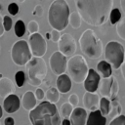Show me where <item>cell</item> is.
<instances>
[{
  "instance_id": "9c48e42d",
  "label": "cell",
  "mask_w": 125,
  "mask_h": 125,
  "mask_svg": "<svg viewBox=\"0 0 125 125\" xmlns=\"http://www.w3.org/2000/svg\"><path fill=\"white\" fill-rule=\"evenodd\" d=\"M97 90L102 96V98H106L110 100L111 98L117 96L119 91V84L116 78L111 75L109 77L103 78L102 80H100Z\"/></svg>"
},
{
  "instance_id": "8d00e7d4",
  "label": "cell",
  "mask_w": 125,
  "mask_h": 125,
  "mask_svg": "<svg viewBox=\"0 0 125 125\" xmlns=\"http://www.w3.org/2000/svg\"><path fill=\"white\" fill-rule=\"evenodd\" d=\"M32 14L34 16H37V17H42V15H43V7L41 5H36L34 10H33V12H32Z\"/></svg>"
},
{
  "instance_id": "e575fe53",
  "label": "cell",
  "mask_w": 125,
  "mask_h": 125,
  "mask_svg": "<svg viewBox=\"0 0 125 125\" xmlns=\"http://www.w3.org/2000/svg\"><path fill=\"white\" fill-rule=\"evenodd\" d=\"M60 37H61L60 31L53 29V30L50 32V39H51L53 42H58V41L60 40Z\"/></svg>"
},
{
  "instance_id": "7bdbcfd3",
  "label": "cell",
  "mask_w": 125,
  "mask_h": 125,
  "mask_svg": "<svg viewBox=\"0 0 125 125\" xmlns=\"http://www.w3.org/2000/svg\"><path fill=\"white\" fill-rule=\"evenodd\" d=\"M2 114H3V108H2V105L0 104V118L2 117Z\"/></svg>"
},
{
  "instance_id": "e0dca14e",
  "label": "cell",
  "mask_w": 125,
  "mask_h": 125,
  "mask_svg": "<svg viewBox=\"0 0 125 125\" xmlns=\"http://www.w3.org/2000/svg\"><path fill=\"white\" fill-rule=\"evenodd\" d=\"M15 91H16L15 85L10 78L7 77L0 78V97L2 99H5L9 95L15 94Z\"/></svg>"
},
{
  "instance_id": "ffe728a7",
  "label": "cell",
  "mask_w": 125,
  "mask_h": 125,
  "mask_svg": "<svg viewBox=\"0 0 125 125\" xmlns=\"http://www.w3.org/2000/svg\"><path fill=\"white\" fill-rule=\"evenodd\" d=\"M85 125H106V118L102 115L99 109L91 111L87 116Z\"/></svg>"
},
{
  "instance_id": "d590c367",
  "label": "cell",
  "mask_w": 125,
  "mask_h": 125,
  "mask_svg": "<svg viewBox=\"0 0 125 125\" xmlns=\"http://www.w3.org/2000/svg\"><path fill=\"white\" fill-rule=\"evenodd\" d=\"M34 96L36 98V100H39V101H42L44 98H45V92L41 89V88H37L35 90V93H34Z\"/></svg>"
},
{
  "instance_id": "d6a6232c",
  "label": "cell",
  "mask_w": 125,
  "mask_h": 125,
  "mask_svg": "<svg viewBox=\"0 0 125 125\" xmlns=\"http://www.w3.org/2000/svg\"><path fill=\"white\" fill-rule=\"evenodd\" d=\"M73 107H77L78 106V104H79V97L77 96V94L73 93L71 94L69 97H68V102Z\"/></svg>"
},
{
  "instance_id": "603a6c76",
  "label": "cell",
  "mask_w": 125,
  "mask_h": 125,
  "mask_svg": "<svg viewBox=\"0 0 125 125\" xmlns=\"http://www.w3.org/2000/svg\"><path fill=\"white\" fill-rule=\"evenodd\" d=\"M99 107H100V112L102 113L103 116H106L110 112V101L106 98H101L99 101Z\"/></svg>"
},
{
  "instance_id": "f35d334b",
  "label": "cell",
  "mask_w": 125,
  "mask_h": 125,
  "mask_svg": "<svg viewBox=\"0 0 125 125\" xmlns=\"http://www.w3.org/2000/svg\"><path fill=\"white\" fill-rule=\"evenodd\" d=\"M120 69H121V74L123 76V79L125 81V52H124V61L122 62V64L120 65Z\"/></svg>"
},
{
  "instance_id": "52a82bcc",
  "label": "cell",
  "mask_w": 125,
  "mask_h": 125,
  "mask_svg": "<svg viewBox=\"0 0 125 125\" xmlns=\"http://www.w3.org/2000/svg\"><path fill=\"white\" fill-rule=\"evenodd\" d=\"M123 45L117 41H109L104 47V61L109 63L111 68L117 69L124 61Z\"/></svg>"
},
{
  "instance_id": "2e32d148",
  "label": "cell",
  "mask_w": 125,
  "mask_h": 125,
  "mask_svg": "<svg viewBox=\"0 0 125 125\" xmlns=\"http://www.w3.org/2000/svg\"><path fill=\"white\" fill-rule=\"evenodd\" d=\"M99 101H100L99 94L85 92V94L83 95V105L86 109H89L91 111L98 109Z\"/></svg>"
},
{
  "instance_id": "836d02e7",
  "label": "cell",
  "mask_w": 125,
  "mask_h": 125,
  "mask_svg": "<svg viewBox=\"0 0 125 125\" xmlns=\"http://www.w3.org/2000/svg\"><path fill=\"white\" fill-rule=\"evenodd\" d=\"M8 12L12 16H16L19 13V6L17 3H10L8 6Z\"/></svg>"
},
{
  "instance_id": "8992f818",
  "label": "cell",
  "mask_w": 125,
  "mask_h": 125,
  "mask_svg": "<svg viewBox=\"0 0 125 125\" xmlns=\"http://www.w3.org/2000/svg\"><path fill=\"white\" fill-rule=\"evenodd\" d=\"M26 65L28 83L32 86H39L47 75V65L43 58L32 57Z\"/></svg>"
},
{
  "instance_id": "f1b7e54d",
  "label": "cell",
  "mask_w": 125,
  "mask_h": 125,
  "mask_svg": "<svg viewBox=\"0 0 125 125\" xmlns=\"http://www.w3.org/2000/svg\"><path fill=\"white\" fill-rule=\"evenodd\" d=\"M15 81H16V84L18 87H22L23 84H24V81H25V74L23 71L21 70H19L18 72H16L15 74Z\"/></svg>"
},
{
  "instance_id": "484cf974",
  "label": "cell",
  "mask_w": 125,
  "mask_h": 125,
  "mask_svg": "<svg viewBox=\"0 0 125 125\" xmlns=\"http://www.w3.org/2000/svg\"><path fill=\"white\" fill-rule=\"evenodd\" d=\"M116 33L122 40L125 41V18L120 19V21L116 23Z\"/></svg>"
},
{
  "instance_id": "5bb4252c",
  "label": "cell",
  "mask_w": 125,
  "mask_h": 125,
  "mask_svg": "<svg viewBox=\"0 0 125 125\" xmlns=\"http://www.w3.org/2000/svg\"><path fill=\"white\" fill-rule=\"evenodd\" d=\"M87 111L83 107H74L69 118H70V125H85L87 120Z\"/></svg>"
},
{
  "instance_id": "3957f363",
  "label": "cell",
  "mask_w": 125,
  "mask_h": 125,
  "mask_svg": "<svg viewBox=\"0 0 125 125\" xmlns=\"http://www.w3.org/2000/svg\"><path fill=\"white\" fill-rule=\"evenodd\" d=\"M69 8L64 0H55L51 3L48 11V21L53 29L62 31L68 24Z\"/></svg>"
},
{
  "instance_id": "44dd1931",
  "label": "cell",
  "mask_w": 125,
  "mask_h": 125,
  "mask_svg": "<svg viewBox=\"0 0 125 125\" xmlns=\"http://www.w3.org/2000/svg\"><path fill=\"white\" fill-rule=\"evenodd\" d=\"M97 69L99 70V72L104 78L109 77L112 74V68L109 65V63L106 62L105 61H100L97 64Z\"/></svg>"
},
{
  "instance_id": "60d3db41",
  "label": "cell",
  "mask_w": 125,
  "mask_h": 125,
  "mask_svg": "<svg viewBox=\"0 0 125 125\" xmlns=\"http://www.w3.org/2000/svg\"><path fill=\"white\" fill-rule=\"evenodd\" d=\"M61 125H70V121H69L68 119L64 118V119L62 120V122H61Z\"/></svg>"
},
{
  "instance_id": "ac0fdd59",
  "label": "cell",
  "mask_w": 125,
  "mask_h": 125,
  "mask_svg": "<svg viewBox=\"0 0 125 125\" xmlns=\"http://www.w3.org/2000/svg\"><path fill=\"white\" fill-rule=\"evenodd\" d=\"M71 87H72L71 80L67 74L63 73V74H61L58 76L57 81H56V88L60 93L65 94L70 91Z\"/></svg>"
},
{
  "instance_id": "d4e9b609",
  "label": "cell",
  "mask_w": 125,
  "mask_h": 125,
  "mask_svg": "<svg viewBox=\"0 0 125 125\" xmlns=\"http://www.w3.org/2000/svg\"><path fill=\"white\" fill-rule=\"evenodd\" d=\"M73 108H74V107H73L69 103H63V104L61 105V108H60V111H59L60 116H62L63 119H64V118L68 119V117L70 116V114H71Z\"/></svg>"
},
{
  "instance_id": "7c38bea8",
  "label": "cell",
  "mask_w": 125,
  "mask_h": 125,
  "mask_svg": "<svg viewBox=\"0 0 125 125\" xmlns=\"http://www.w3.org/2000/svg\"><path fill=\"white\" fill-rule=\"evenodd\" d=\"M66 62H67L66 57H64L59 51L54 52L49 58L50 68L52 72L58 76L63 74L64 71H66Z\"/></svg>"
},
{
  "instance_id": "1f68e13d",
  "label": "cell",
  "mask_w": 125,
  "mask_h": 125,
  "mask_svg": "<svg viewBox=\"0 0 125 125\" xmlns=\"http://www.w3.org/2000/svg\"><path fill=\"white\" fill-rule=\"evenodd\" d=\"M109 125H125V115L121 114L119 116L114 117L109 122Z\"/></svg>"
},
{
  "instance_id": "ba28073f",
  "label": "cell",
  "mask_w": 125,
  "mask_h": 125,
  "mask_svg": "<svg viewBox=\"0 0 125 125\" xmlns=\"http://www.w3.org/2000/svg\"><path fill=\"white\" fill-rule=\"evenodd\" d=\"M11 57L15 64L20 66L25 65L27 62L32 58V55L28 47V43L24 40L17 41L12 47Z\"/></svg>"
},
{
  "instance_id": "4fadbf2b",
  "label": "cell",
  "mask_w": 125,
  "mask_h": 125,
  "mask_svg": "<svg viewBox=\"0 0 125 125\" xmlns=\"http://www.w3.org/2000/svg\"><path fill=\"white\" fill-rule=\"evenodd\" d=\"M100 80H101L100 74L93 68H89L88 74L83 82V87H84L85 91L90 92V93H95L98 89Z\"/></svg>"
},
{
  "instance_id": "4316f807",
  "label": "cell",
  "mask_w": 125,
  "mask_h": 125,
  "mask_svg": "<svg viewBox=\"0 0 125 125\" xmlns=\"http://www.w3.org/2000/svg\"><path fill=\"white\" fill-rule=\"evenodd\" d=\"M24 33H25V25H24V22L21 20L17 21L16 23H15V34L18 37H21V36H23Z\"/></svg>"
},
{
  "instance_id": "4dcf8cb0",
  "label": "cell",
  "mask_w": 125,
  "mask_h": 125,
  "mask_svg": "<svg viewBox=\"0 0 125 125\" xmlns=\"http://www.w3.org/2000/svg\"><path fill=\"white\" fill-rule=\"evenodd\" d=\"M2 23H3V27L5 31H9L12 27V19L9 16H4V18H2Z\"/></svg>"
},
{
  "instance_id": "7dc6e473",
  "label": "cell",
  "mask_w": 125,
  "mask_h": 125,
  "mask_svg": "<svg viewBox=\"0 0 125 125\" xmlns=\"http://www.w3.org/2000/svg\"><path fill=\"white\" fill-rule=\"evenodd\" d=\"M0 125H1V124H0Z\"/></svg>"
},
{
  "instance_id": "74e56055",
  "label": "cell",
  "mask_w": 125,
  "mask_h": 125,
  "mask_svg": "<svg viewBox=\"0 0 125 125\" xmlns=\"http://www.w3.org/2000/svg\"><path fill=\"white\" fill-rule=\"evenodd\" d=\"M4 125H15V120L13 117H6L4 119Z\"/></svg>"
},
{
  "instance_id": "8fae6325",
  "label": "cell",
  "mask_w": 125,
  "mask_h": 125,
  "mask_svg": "<svg viewBox=\"0 0 125 125\" xmlns=\"http://www.w3.org/2000/svg\"><path fill=\"white\" fill-rule=\"evenodd\" d=\"M58 48L64 57H72L76 51V41L71 34L63 33L58 41Z\"/></svg>"
},
{
  "instance_id": "b9f144b4",
  "label": "cell",
  "mask_w": 125,
  "mask_h": 125,
  "mask_svg": "<svg viewBox=\"0 0 125 125\" xmlns=\"http://www.w3.org/2000/svg\"><path fill=\"white\" fill-rule=\"evenodd\" d=\"M120 6L122 8V11L125 14V0H120Z\"/></svg>"
},
{
  "instance_id": "5b68a950",
  "label": "cell",
  "mask_w": 125,
  "mask_h": 125,
  "mask_svg": "<svg viewBox=\"0 0 125 125\" xmlns=\"http://www.w3.org/2000/svg\"><path fill=\"white\" fill-rule=\"evenodd\" d=\"M88 63L83 56L73 55L66 62V71L67 75L71 81L80 84L83 83L87 74H88Z\"/></svg>"
},
{
  "instance_id": "d6986e66",
  "label": "cell",
  "mask_w": 125,
  "mask_h": 125,
  "mask_svg": "<svg viewBox=\"0 0 125 125\" xmlns=\"http://www.w3.org/2000/svg\"><path fill=\"white\" fill-rule=\"evenodd\" d=\"M36 98L34 96V93L32 91H26L21 98V104L22 105V107L26 110V111H30L32 110L35 106H36Z\"/></svg>"
},
{
  "instance_id": "9a60e30c",
  "label": "cell",
  "mask_w": 125,
  "mask_h": 125,
  "mask_svg": "<svg viewBox=\"0 0 125 125\" xmlns=\"http://www.w3.org/2000/svg\"><path fill=\"white\" fill-rule=\"evenodd\" d=\"M20 106H21L20 98L17 95L12 94L4 99L2 108H4V110L7 113H14L20 108Z\"/></svg>"
},
{
  "instance_id": "f546056e",
  "label": "cell",
  "mask_w": 125,
  "mask_h": 125,
  "mask_svg": "<svg viewBox=\"0 0 125 125\" xmlns=\"http://www.w3.org/2000/svg\"><path fill=\"white\" fill-rule=\"evenodd\" d=\"M27 29L29 31L30 34H33V33H37L38 30H39V24L36 21H30L28 22V25H27Z\"/></svg>"
},
{
  "instance_id": "ab89813d",
  "label": "cell",
  "mask_w": 125,
  "mask_h": 125,
  "mask_svg": "<svg viewBox=\"0 0 125 125\" xmlns=\"http://www.w3.org/2000/svg\"><path fill=\"white\" fill-rule=\"evenodd\" d=\"M4 33V27H3V23H2V17L0 16V36H2Z\"/></svg>"
},
{
  "instance_id": "bcb514c9",
  "label": "cell",
  "mask_w": 125,
  "mask_h": 125,
  "mask_svg": "<svg viewBox=\"0 0 125 125\" xmlns=\"http://www.w3.org/2000/svg\"><path fill=\"white\" fill-rule=\"evenodd\" d=\"M64 1H65V0H64Z\"/></svg>"
},
{
  "instance_id": "277c9868",
  "label": "cell",
  "mask_w": 125,
  "mask_h": 125,
  "mask_svg": "<svg viewBox=\"0 0 125 125\" xmlns=\"http://www.w3.org/2000/svg\"><path fill=\"white\" fill-rule=\"evenodd\" d=\"M82 53L91 60L99 59L103 54V42L92 29H86L79 38Z\"/></svg>"
},
{
  "instance_id": "7402d4cb",
  "label": "cell",
  "mask_w": 125,
  "mask_h": 125,
  "mask_svg": "<svg viewBox=\"0 0 125 125\" xmlns=\"http://www.w3.org/2000/svg\"><path fill=\"white\" fill-rule=\"evenodd\" d=\"M46 101L51 104H57L60 100V92L55 87H50L45 93Z\"/></svg>"
},
{
  "instance_id": "f6af8a7d",
  "label": "cell",
  "mask_w": 125,
  "mask_h": 125,
  "mask_svg": "<svg viewBox=\"0 0 125 125\" xmlns=\"http://www.w3.org/2000/svg\"><path fill=\"white\" fill-rule=\"evenodd\" d=\"M17 1H18V2H20V3H23L25 0H17Z\"/></svg>"
},
{
  "instance_id": "6da1fadb",
  "label": "cell",
  "mask_w": 125,
  "mask_h": 125,
  "mask_svg": "<svg viewBox=\"0 0 125 125\" xmlns=\"http://www.w3.org/2000/svg\"><path fill=\"white\" fill-rule=\"evenodd\" d=\"M77 13L81 20L92 26L104 24L110 11L112 10L113 0H74Z\"/></svg>"
},
{
  "instance_id": "7a4b0ae2",
  "label": "cell",
  "mask_w": 125,
  "mask_h": 125,
  "mask_svg": "<svg viewBox=\"0 0 125 125\" xmlns=\"http://www.w3.org/2000/svg\"><path fill=\"white\" fill-rule=\"evenodd\" d=\"M31 125H61V116L55 104L41 102L28 114Z\"/></svg>"
},
{
  "instance_id": "cb8c5ba5",
  "label": "cell",
  "mask_w": 125,
  "mask_h": 125,
  "mask_svg": "<svg viewBox=\"0 0 125 125\" xmlns=\"http://www.w3.org/2000/svg\"><path fill=\"white\" fill-rule=\"evenodd\" d=\"M68 23H70L71 27L74 29H77L81 26V17L77 12H72L68 16Z\"/></svg>"
},
{
  "instance_id": "83f0119b",
  "label": "cell",
  "mask_w": 125,
  "mask_h": 125,
  "mask_svg": "<svg viewBox=\"0 0 125 125\" xmlns=\"http://www.w3.org/2000/svg\"><path fill=\"white\" fill-rule=\"evenodd\" d=\"M108 18H109V21H110L111 24H116L121 19V13H120L119 9H116V8L112 9L109 13Z\"/></svg>"
},
{
  "instance_id": "30bf717a",
  "label": "cell",
  "mask_w": 125,
  "mask_h": 125,
  "mask_svg": "<svg viewBox=\"0 0 125 125\" xmlns=\"http://www.w3.org/2000/svg\"><path fill=\"white\" fill-rule=\"evenodd\" d=\"M28 47L33 57L42 58L47 52V42L40 33H33L29 35Z\"/></svg>"
},
{
  "instance_id": "ee69618b",
  "label": "cell",
  "mask_w": 125,
  "mask_h": 125,
  "mask_svg": "<svg viewBox=\"0 0 125 125\" xmlns=\"http://www.w3.org/2000/svg\"><path fill=\"white\" fill-rule=\"evenodd\" d=\"M46 37L47 39H50V33H46Z\"/></svg>"
}]
</instances>
